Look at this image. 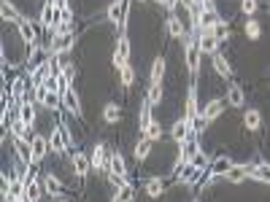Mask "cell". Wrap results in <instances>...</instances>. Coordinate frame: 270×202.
I'll return each mask as SVG.
<instances>
[{"instance_id":"30","label":"cell","mask_w":270,"mask_h":202,"mask_svg":"<svg viewBox=\"0 0 270 202\" xmlns=\"http://www.w3.org/2000/svg\"><path fill=\"white\" fill-rule=\"evenodd\" d=\"M162 94H165V92H162V84H151L149 89H146V100L151 105H160L162 103Z\"/></svg>"},{"instance_id":"38","label":"cell","mask_w":270,"mask_h":202,"mask_svg":"<svg viewBox=\"0 0 270 202\" xmlns=\"http://www.w3.org/2000/svg\"><path fill=\"white\" fill-rule=\"evenodd\" d=\"M240 11H243L246 16H252L257 11V0H240Z\"/></svg>"},{"instance_id":"13","label":"cell","mask_w":270,"mask_h":202,"mask_svg":"<svg viewBox=\"0 0 270 202\" xmlns=\"http://www.w3.org/2000/svg\"><path fill=\"white\" fill-rule=\"evenodd\" d=\"M227 103L233 105V108H240V105L246 103V97H243V89L235 84V81H230V86H227Z\"/></svg>"},{"instance_id":"43","label":"cell","mask_w":270,"mask_h":202,"mask_svg":"<svg viewBox=\"0 0 270 202\" xmlns=\"http://www.w3.org/2000/svg\"><path fill=\"white\" fill-rule=\"evenodd\" d=\"M138 3H146V0H138Z\"/></svg>"},{"instance_id":"19","label":"cell","mask_w":270,"mask_h":202,"mask_svg":"<svg viewBox=\"0 0 270 202\" xmlns=\"http://www.w3.org/2000/svg\"><path fill=\"white\" fill-rule=\"evenodd\" d=\"M230 170H233V159L230 157H219V159H214V165H211V172H214V175H227Z\"/></svg>"},{"instance_id":"20","label":"cell","mask_w":270,"mask_h":202,"mask_svg":"<svg viewBox=\"0 0 270 202\" xmlns=\"http://www.w3.org/2000/svg\"><path fill=\"white\" fill-rule=\"evenodd\" d=\"M165 27H168V35H170V38H181V35H184V24H181V19L173 16V14H168Z\"/></svg>"},{"instance_id":"5","label":"cell","mask_w":270,"mask_h":202,"mask_svg":"<svg viewBox=\"0 0 270 202\" xmlns=\"http://www.w3.org/2000/svg\"><path fill=\"white\" fill-rule=\"evenodd\" d=\"M197 46H200V54H211V57H214V54H216L219 41L214 38V33H211V30H200V35H197Z\"/></svg>"},{"instance_id":"14","label":"cell","mask_w":270,"mask_h":202,"mask_svg":"<svg viewBox=\"0 0 270 202\" xmlns=\"http://www.w3.org/2000/svg\"><path fill=\"white\" fill-rule=\"evenodd\" d=\"M246 170H249V178H254V181H262V184H270V165H246Z\"/></svg>"},{"instance_id":"28","label":"cell","mask_w":270,"mask_h":202,"mask_svg":"<svg viewBox=\"0 0 270 202\" xmlns=\"http://www.w3.org/2000/svg\"><path fill=\"white\" fill-rule=\"evenodd\" d=\"M43 189L49 191V194L60 197V191H62V181L57 178V175H46V178H43Z\"/></svg>"},{"instance_id":"29","label":"cell","mask_w":270,"mask_h":202,"mask_svg":"<svg viewBox=\"0 0 270 202\" xmlns=\"http://www.w3.org/2000/svg\"><path fill=\"white\" fill-rule=\"evenodd\" d=\"M151 108H154V105H151L146 97H143V105H141V130H146L149 124L154 121V116H151Z\"/></svg>"},{"instance_id":"24","label":"cell","mask_w":270,"mask_h":202,"mask_svg":"<svg viewBox=\"0 0 270 202\" xmlns=\"http://www.w3.org/2000/svg\"><path fill=\"white\" fill-rule=\"evenodd\" d=\"M230 184H240V181H246L249 178V170H246V165H233V170L224 175Z\"/></svg>"},{"instance_id":"22","label":"cell","mask_w":270,"mask_h":202,"mask_svg":"<svg viewBox=\"0 0 270 202\" xmlns=\"http://www.w3.org/2000/svg\"><path fill=\"white\" fill-rule=\"evenodd\" d=\"M243 124H246V130L257 132L259 127H262V113H259V111H246V116H243Z\"/></svg>"},{"instance_id":"41","label":"cell","mask_w":270,"mask_h":202,"mask_svg":"<svg viewBox=\"0 0 270 202\" xmlns=\"http://www.w3.org/2000/svg\"><path fill=\"white\" fill-rule=\"evenodd\" d=\"M52 8L57 14H62V11H68V0H52Z\"/></svg>"},{"instance_id":"31","label":"cell","mask_w":270,"mask_h":202,"mask_svg":"<svg viewBox=\"0 0 270 202\" xmlns=\"http://www.w3.org/2000/svg\"><path fill=\"white\" fill-rule=\"evenodd\" d=\"M143 138H149L151 143H154V140H160V138H162V124H160L157 119H154V121L149 124V127L143 130Z\"/></svg>"},{"instance_id":"35","label":"cell","mask_w":270,"mask_h":202,"mask_svg":"<svg viewBox=\"0 0 270 202\" xmlns=\"http://www.w3.org/2000/svg\"><path fill=\"white\" fill-rule=\"evenodd\" d=\"M33 94H35V103H46V97H49V86L46 84H33Z\"/></svg>"},{"instance_id":"27","label":"cell","mask_w":270,"mask_h":202,"mask_svg":"<svg viewBox=\"0 0 270 202\" xmlns=\"http://www.w3.org/2000/svg\"><path fill=\"white\" fill-rule=\"evenodd\" d=\"M0 11H3L6 22H19V19H22V14H19L16 8L11 6V0H3V3H0Z\"/></svg>"},{"instance_id":"12","label":"cell","mask_w":270,"mask_h":202,"mask_svg":"<svg viewBox=\"0 0 270 202\" xmlns=\"http://www.w3.org/2000/svg\"><path fill=\"white\" fill-rule=\"evenodd\" d=\"M224 105H227V100H221V97H216V100H211L206 108H202V116H206L208 121H214V119H219L221 116V111H224Z\"/></svg>"},{"instance_id":"6","label":"cell","mask_w":270,"mask_h":202,"mask_svg":"<svg viewBox=\"0 0 270 202\" xmlns=\"http://www.w3.org/2000/svg\"><path fill=\"white\" fill-rule=\"evenodd\" d=\"M16 30H19V38H22L27 46H33V43H35V38H38V35H35V24H33L27 16H22V19L16 22Z\"/></svg>"},{"instance_id":"10","label":"cell","mask_w":270,"mask_h":202,"mask_svg":"<svg viewBox=\"0 0 270 202\" xmlns=\"http://www.w3.org/2000/svg\"><path fill=\"white\" fill-rule=\"evenodd\" d=\"M43 197V184H38V178H30L25 184V199L27 202H38Z\"/></svg>"},{"instance_id":"3","label":"cell","mask_w":270,"mask_h":202,"mask_svg":"<svg viewBox=\"0 0 270 202\" xmlns=\"http://www.w3.org/2000/svg\"><path fill=\"white\" fill-rule=\"evenodd\" d=\"M89 159H92V170H100V172H105V170H108V165H111V157L105 154L103 143H98V146L92 148V157Z\"/></svg>"},{"instance_id":"15","label":"cell","mask_w":270,"mask_h":202,"mask_svg":"<svg viewBox=\"0 0 270 202\" xmlns=\"http://www.w3.org/2000/svg\"><path fill=\"white\" fill-rule=\"evenodd\" d=\"M30 143H33V157H35V162H41L46 157V151H49V140L41 138V135H33Z\"/></svg>"},{"instance_id":"11","label":"cell","mask_w":270,"mask_h":202,"mask_svg":"<svg viewBox=\"0 0 270 202\" xmlns=\"http://www.w3.org/2000/svg\"><path fill=\"white\" fill-rule=\"evenodd\" d=\"M73 35L71 33H68V35H54V43H52V52L54 54H68V52H71L73 49Z\"/></svg>"},{"instance_id":"25","label":"cell","mask_w":270,"mask_h":202,"mask_svg":"<svg viewBox=\"0 0 270 202\" xmlns=\"http://www.w3.org/2000/svg\"><path fill=\"white\" fill-rule=\"evenodd\" d=\"M162 75H165V60H162V57H157V60H154V65H151L149 79H151V84H162Z\"/></svg>"},{"instance_id":"9","label":"cell","mask_w":270,"mask_h":202,"mask_svg":"<svg viewBox=\"0 0 270 202\" xmlns=\"http://www.w3.org/2000/svg\"><path fill=\"white\" fill-rule=\"evenodd\" d=\"M73 170H76V175L86 178V172L92 170V159H86L84 151H76V154H73Z\"/></svg>"},{"instance_id":"40","label":"cell","mask_w":270,"mask_h":202,"mask_svg":"<svg viewBox=\"0 0 270 202\" xmlns=\"http://www.w3.org/2000/svg\"><path fill=\"white\" fill-rule=\"evenodd\" d=\"M60 132H62V138H65L68 146H73V135H71V130H68V124H65V121H60Z\"/></svg>"},{"instance_id":"21","label":"cell","mask_w":270,"mask_h":202,"mask_svg":"<svg viewBox=\"0 0 270 202\" xmlns=\"http://www.w3.org/2000/svg\"><path fill=\"white\" fill-rule=\"evenodd\" d=\"M119 116H122V108H119L117 103H108V105L103 108V121H105V124H117Z\"/></svg>"},{"instance_id":"45","label":"cell","mask_w":270,"mask_h":202,"mask_svg":"<svg viewBox=\"0 0 270 202\" xmlns=\"http://www.w3.org/2000/svg\"><path fill=\"white\" fill-rule=\"evenodd\" d=\"M62 202H65V199H62Z\"/></svg>"},{"instance_id":"32","label":"cell","mask_w":270,"mask_h":202,"mask_svg":"<svg viewBox=\"0 0 270 202\" xmlns=\"http://www.w3.org/2000/svg\"><path fill=\"white\" fill-rule=\"evenodd\" d=\"M149 154H151V140H149V138H143V140L138 143V146H135V159L143 162V159L149 157Z\"/></svg>"},{"instance_id":"34","label":"cell","mask_w":270,"mask_h":202,"mask_svg":"<svg viewBox=\"0 0 270 202\" xmlns=\"http://www.w3.org/2000/svg\"><path fill=\"white\" fill-rule=\"evenodd\" d=\"M22 92H25V81H22V79H16V81L11 84V97H14V103H16V105H22V103H25Z\"/></svg>"},{"instance_id":"26","label":"cell","mask_w":270,"mask_h":202,"mask_svg":"<svg viewBox=\"0 0 270 202\" xmlns=\"http://www.w3.org/2000/svg\"><path fill=\"white\" fill-rule=\"evenodd\" d=\"M211 33H214L216 41H227V38H230V24L224 22V19H216L214 27H211Z\"/></svg>"},{"instance_id":"37","label":"cell","mask_w":270,"mask_h":202,"mask_svg":"<svg viewBox=\"0 0 270 202\" xmlns=\"http://www.w3.org/2000/svg\"><path fill=\"white\" fill-rule=\"evenodd\" d=\"M130 199H132V189L130 186H122L117 191V197H114V202H130Z\"/></svg>"},{"instance_id":"2","label":"cell","mask_w":270,"mask_h":202,"mask_svg":"<svg viewBox=\"0 0 270 202\" xmlns=\"http://www.w3.org/2000/svg\"><path fill=\"white\" fill-rule=\"evenodd\" d=\"M127 60H130V38H127V35H119L117 52H114V67H117V70H122V67L127 65Z\"/></svg>"},{"instance_id":"36","label":"cell","mask_w":270,"mask_h":202,"mask_svg":"<svg viewBox=\"0 0 270 202\" xmlns=\"http://www.w3.org/2000/svg\"><path fill=\"white\" fill-rule=\"evenodd\" d=\"M246 35H249V38H254V41H257V38L262 35V27H259V24L254 22V19H252V22H246Z\"/></svg>"},{"instance_id":"23","label":"cell","mask_w":270,"mask_h":202,"mask_svg":"<svg viewBox=\"0 0 270 202\" xmlns=\"http://www.w3.org/2000/svg\"><path fill=\"white\" fill-rule=\"evenodd\" d=\"M162 189H165V178H149L146 181V197H160Z\"/></svg>"},{"instance_id":"33","label":"cell","mask_w":270,"mask_h":202,"mask_svg":"<svg viewBox=\"0 0 270 202\" xmlns=\"http://www.w3.org/2000/svg\"><path fill=\"white\" fill-rule=\"evenodd\" d=\"M119 79H122V86H132V84H135V70H132L130 62L119 70Z\"/></svg>"},{"instance_id":"42","label":"cell","mask_w":270,"mask_h":202,"mask_svg":"<svg viewBox=\"0 0 270 202\" xmlns=\"http://www.w3.org/2000/svg\"><path fill=\"white\" fill-rule=\"evenodd\" d=\"M157 3H160V6H165V0H157Z\"/></svg>"},{"instance_id":"1","label":"cell","mask_w":270,"mask_h":202,"mask_svg":"<svg viewBox=\"0 0 270 202\" xmlns=\"http://www.w3.org/2000/svg\"><path fill=\"white\" fill-rule=\"evenodd\" d=\"M170 135H173V140L178 143H187V140H192V138H197L195 132H192V124H189V119L184 116V119H178V121H173V130H170Z\"/></svg>"},{"instance_id":"4","label":"cell","mask_w":270,"mask_h":202,"mask_svg":"<svg viewBox=\"0 0 270 202\" xmlns=\"http://www.w3.org/2000/svg\"><path fill=\"white\" fill-rule=\"evenodd\" d=\"M124 14H127V3H124V0H114V3L108 6V11H105L111 24H124V19H127Z\"/></svg>"},{"instance_id":"16","label":"cell","mask_w":270,"mask_h":202,"mask_svg":"<svg viewBox=\"0 0 270 202\" xmlns=\"http://www.w3.org/2000/svg\"><path fill=\"white\" fill-rule=\"evenodd\" d=\"M19 119H22L27 127H33V121H35V103L33 100H25L19 105Z\"/></svg>"},{"instance_id":"44","label":"cell","mask_w":270,"mask_h":202,"mask_svg":"<svg viewBox=\"0 0 270 202\" xmlns=\"http://www.w3.org/2000/svg\"><path fill=\"white\" fill-rule=\"evenodd\" d=\"M195 202H200V199H195Z\"/></svg>"},{"instance_id":"17","label":"cell","mask_w":270,"mask_h":202,"mask_svg":"<svg viewBox=\"0 0 270 202\" xmlns=\"http://www.w3.org/2000/svg\"><path fill=\"white\" fill-rule=\"evenodd\" d=\"M195 116H200V111H197V86L192 84L189 86V94H187V119L192 121Z\"/></svg>"},{"instance_id":"8","label":"cell","mask_w":270,"mask_h":202,"mask_svg":"<svg viewBox=\"0 0 270 202\" xmlns=\"http://www.w3.org/2000/svg\"><path fill=\"white\" fill-rule=\"evenodd\" d=\"M62 103H65V108L73 113V116H84V111H81V103H79V94H76V89L71 86V89H65V94H62Z\"/></svg>"},{"instance_id":"18","label":"cell","mask_w":270,"mask_h":202,"mask_svg":"<svg viewBox=\"0 0 270 202\" xmlns=\"http://www.w3.org/2000/svg\"><path fill=\"white\" fill-rule=\"evenodd\" d=\"M49 148L57 151V154H62V151L68 148V143H65V138H62L60 127H54V130H52V135H49Z\"/></svg>"},{"instance_id":"7","label":"cell","mask_w":270,"mask_h":202,"mask_svg":"<svg viewBox=\"0 0 270 202\" xmlns=\"http://www.w3.org/2000/svg\"><path fill=\"white\" fill-rule=\"evenodd\" d=\"M211 65H214V70H216L224 81L233 79V67H230V62H227V57H224V54H219V52H216L214 57H211Z\"/></svg>"},{"instance_id":"39","label":"cell","mask_w":270,"mask_h":202,"mask_svg":"<svg viewBox=\"0 0 270 202\" xmlns=\"http://www.w3.org/2000/svg\"><path fill=\"white\" fill-rule=\"evenodd\" d=\"M60 97H62V94L60 92H49V97H46V108H60Z\"/></svg>"}]
</instances>
